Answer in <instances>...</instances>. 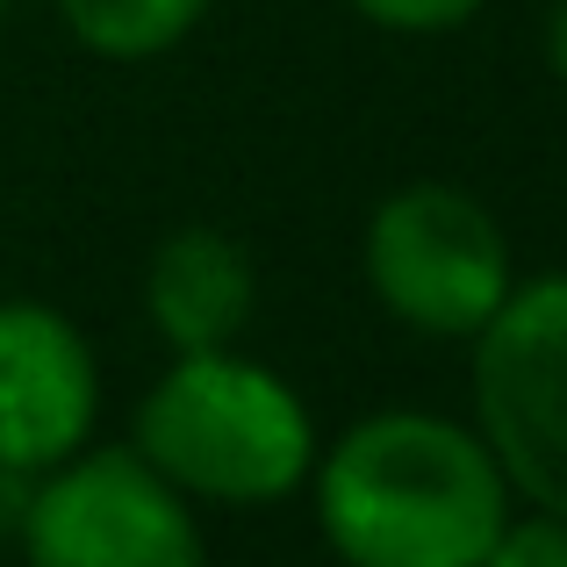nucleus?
<instances>
[{"label":"nucleus","instance_id":"1","mask_svg":"<svg viewBox=\"0 0 567 567\" xmlns=\"http://www.w3.org/2000/svg\"><path fill=\"white\" fill-rule=\"evenodd\" d=\"M317 532L346 567H482L517 496L482 431L439 410H374L317 445Z\"/></svg>","mask_w":567,"mask_h":567},{"label":"nucleus","instance_id":"2","mask_svg":"<svg viewBox=\"0 0 567 567\" xmlns=\"http://www.w3.org/2000/svg\"><path fill=\"white\" fill-rule=\"evenodd\" d=\"M130 445L187 503L259 511V503L309 488L323 439L288 374L245 360L237 346H216V352H173V367L144 388Z\"/></svg>","mask_w":567,"mask_h":567},{"label":"nucleus","instance_id":"3","mask_svg":"<svg viewBox=\"0 0 567 567\" xmlns=\"http://www.w3.org/2000/svg\"><path fill=\"white\" fill-rule=\"evenodd\" d=\"M367 295L416 338H474L517 288L496 208L453 181H410L360 230Z\"/></svg>","mask_w":567,"mask_h":567},{"label":"nucleus","instance_id":"4","mask_svg":"<svg viewBox=\"0 0 567 567\" xmlns=\"http://www.w3.org/2000/svg\"><path fill=\"white\" fill-rule=\"evenodd\" d=\"M14 546L29 567H208L194 503L137 445H80L37 474Z\"/></svg>","mask_w":567,"mask_h":567},{"label":"nucleus","instance_id":"5","mask_svg":"<svg viewBox=\"0 0 567 567\" xmlns=\"http://www.w3.org/2000/svg\"><path fill=\"white\" fill-rule=\"evenodd\" d=\"M474 431L532 511L567 517V274H532L467 338Z\"/></svg>","mask_w":567,"mask_h":567},{"label":"nucleus","instance_id":"6","mask_svg":"<svg viewBox=\"0 0 567 567\" xmlns=\"http://www.w3.org/2000/svg\"><path fill=\"white\" fill-rule=\"evenodd\" d=\"M101 424V360L51 302H0V467L51 474Z\"/></svg>","mask_w":567,"mask_h":567},{"label":"nucleus","instance_id":"7","mask_svg":"<svg viewBox=\"0 0 567 567\" xmlns=\"http://www.w3.org/2000/svg\"><path fill=\"white\" fill-rule=\"evenodd\" d=\"M259 309V266L216 223H181L144 259V317L173 352L237 346Z\"/></svg>","mask_w":567,"mask_h":567},{"label":"nucleus","instance_id":"8","mask_svg":"<svg viewBox=\"0 0 567 567\" xmlns=\"http://www.w3.org/2000/svg\"><path fill=\"white\" fill-rule=\"evenodd\" d=\"M216 0H58L72 43L109 65H152L173 43H187L202 29V14Z\"/></svg>","mask_w":567,"mask_h":567},{"label":"nucleus","instance_id":"9","mask_svg":"<svg viewBox=\"0 0 567 567\" xmlns=\"http://www.w3.org/2000/svg\"><path fill=\"white\" fill-rule=\"evenodd\" d=\"M346 8L388 37H445V29H467L488 0H346Z\"/></svg>","mask_w":567,"mask_h":567},{"label":"nucleus","instance_id":"10","mask_svg":"<svg viewBox=\"0 0 567 567\" xmlns=\"http://www.w3.org/2000/svg\"><path fill=\"white\" fill-rule=\"evenodd\" d=\"M482 567H567V517L560 511H511V525L496 532V546Z\"/></svg>","mask_w":567,"mask_h":567},{"label":"nucleus","instance_id":"11","mask_svg":"<svg viewBox=\"0 0 567 567\" xmlns=\"http://www.w3.org/2000/svg\"><path fill=\"white\" fill-rule=\"evenodd\" d=\"M539 43H546V72L567 86V0H546V29H539Z\"/></svg>","mask_w":567,"mask_h":567},{"label":"nucleus","instance_id":"12","mask_svg":"<svg viewBox=\"0 0 567 567\" xmlns=\"http://www.w3.org/2000/svg\"><path fill=\"white\" fill-rule=\"evenodd\" d=\"M29 482H37V474H14V467H0V532H8V539H14V525H22Z\"/></svg>","mask_w":567,"mask_h":567},{"label":"nucleus","instance_id":"13","mask_svg":"<svg viewBox=\"0 0 567 567\" xmlns=\"http://www.w3.org/2000/svg\"><path fill=\"white\" fill-rule=\"evenodd\" d=\"M0 22H8V0H0Z\"/></svg>","mask_w":567,"mask_h":567}]
</instances>
